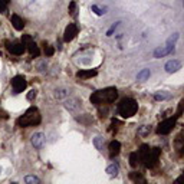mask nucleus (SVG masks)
<instances>
[{
  "mask_svg": "<svg viewBox=\"0 0 184 184\" xmlns=\"http://www.w3.org/2000/svg\"><path fill=\"white\" fill-rule=\"evenodd\" d=\"M36 95H37V91L36 89H32V91H29V94H28V101H33L35 98H36Z\"/></svg>",
  "mask_w": 184,
  "mask_h": 184,
  "instance_id": "nucleus-25",
  "label": "nucleus"
},
{
  "mask_svg": "<svg viewBox=\"0 0 184 184\" xmlns=\"http://www.w3.org/2000/svg\"><path fill=\"white\" fill-rule=\"evenodd\" d=\"M141 158H142V161H144V164H145V167L153 168L155 164L158 162V158H160V150H158V148H150Z\"/></svg>",
  "mask_w": 184,
  "mask_h": 184,
  "instance_id": "nucleus-4",
  "label": "nucleus"
},
{
  "mask_svg": "<svg viewBox=\"0 0 184 184\" xmlns=\"http://www.w3.org/2000/svg\"><path fill=\"white\" fill-rule=\"evenodd\" d=\"M107 173L110 174V176H118V173H119V168H118V165H115V164H111V165H108L107 167Z\"/></svg>",
  "mask_w": 184,
  "mask_h": 184,
  "instance_id": "nucleus-18",
  "label": "nucleus"
},
{
  "mask_svg": "<svg viewBox=\"0 0 184 184\" xmlns=\"http://www.w3.org/2000/svg\"><path fill=\"white\" fill-rule=\"evenodd\" d=\"M10 0H0V13H3L6 9H7V4Z\"/></svg>",
  "mask_w": 184,
  "mask_h": 184,
  "instance_id": "nucleus-24",
  "label": "nucleus"
},
{
  "mask_svg": "<svg viewBox=\"0 0 184 184\" xmlns=\"http://www.w3.org/2000/svg\"><path fill=\"white\" fill-rule=\"evenodd\" d=\"M76 35H78V28H76V25L69 23L66 26V29H65V33H63V40H65V42H71V40L75 39Z\"/></svg>",
  "mask_w": 184,
  "mask_h": 184,
  "instance_id": "nucleus-7",
  "label": "nucleus"
},
{
  "mask_svg": "<svg viewBox=\"0 0 184 184\" xmlns=\"http://www.w3.org/2000/svg\"><path fill=\"white\" fill-rule=\"evenodd\" d=\"M137 111H138V104L133 98H125L118 105V114L124 118H131L137 114Z\"/></svg>",
  "mask_w": 184,
  "mask_h": 184,
  "instance_id": "nucleus-3",
  "label": "nucleus"
},
{
  "mask_svg": "<svg viewBox=\"0 0 184 184\" xmlns=\"http://www.w3.org/2000/svg\"><path fill=\"white\" fill-rule=\"evenodd\" d=\"M65 107H66V110H69V111H76L81 107V104H79L78 99L72 98V99H68L66 102H65Z\"/></svg>",
  "mask_w": 184,
  "mask_h": 184,
  "instance_id": "nucleus-14",
  "label": "nucleus"
},
{
  "mask_svg": "<svg viewBox=\"0 0 184 184\" xmlns=\"http://www.w3.org/2000/svg\"><path fill=\"white\" fill-rule=\"evenodd\" d=\"M168 53H171V51L167 46H160V48H157L154 51V58H162V56H165Z\"/></svg>",
  "mask_w": 184,
  "mask_h": 184,
  "instance_id": "nucleus-15",
  "label": "nucleus"
},
{
  "mask_svg": "<svg viewBox=\"0 0 184 184\" xmlns=\"http://www.w3.org/2000/svg\"><path fill=\"white\" fill-rule=\"evenodd\" d=\"M40 121H42V118H40V114H39L37 108L32 107V108H29V110L25 112V115H22V117L17 119V125L19 127H32V125L40 124Z\"/></svg>",
  "mask_w": 184,
  "mask_h": 184,
  "instance_id": "nucleus-2",
  "label": "nucleus"
},
{
  "mask_svg": "<svg viewBox=\"0 0 184 184\" xmlns=\"http://www.w3.org/2000/svg\"><path fill=\"white\" fill-rule=\"evenodd\" d=\"M92 10H94V12H95V13H96L98 16H102L104 13H105V12H102L101 9H99L98 6H96V4H94V6H92Z\"/></svg>",
  "mask_w": 184,
  "mask_h": 184,
  "instance_id": "nucleus-28",
  "label": "nucleus"
},
{
  "mask_svg": "<svg viewBox=\"0 0 184 184\" xmlns=\"http://www.w3.org/2000/svg\"><path fill=\"white\" fill-rule=\"evenodd\" d=\"M10 22H12V25H13V28H15L16 30H22L23 26H25V23H23V20L20 19V16H17V15H12Z\"/></svg>",
  "mask_w": 184,
  "mask_h": 184,
  "instance_id": "nucleus-12",
  "label": "nucleus"
},
{
  "mask_svg": "<svg viewBox=\"0 0 184 184\" xmlns=\"http://www.w3.org/2000/svg\"><path fill=\"white\" fill-rule=\"evenodd\" d=\"M96 75V71L95 69H89V71H79L76 76L78 78H82V79H88V78H92Z\"/></svg>",
  "mask_w": 184,
  "mask_h": 184,
  "instance_id": "nucleus-16",
  "label": "nucleus"
},
{
  "mask_svg": "<svg viewBox=\"0 0 184 184\" xmlns=\"http://www.w3.org/2000/svg\"><path fill=\"white\" fill-rule=\"evenodd\" d=\"M180 68H181V62L177 60V59H173V60H168V62L165 63L164 69H165V72H168V74H174Z\"/></svg>",
  "mask_w": 184,
  "mask_h": 184,
  "instance_id": "nucleus-8",
  "label": "nucleus"
},
{
  "mask_svg": "<svg viewBox=\"0 0 184 184\" xmlns=\"http://www.w3.org/2000/svg\"><path fill=\"white\" fill-rule=\"evenodd\" d=\"M176 122H177V117L164 119V121H162V122H160V124H158V127H157V133L161 134V135L170 134L171 131H173V128L176 127Z\"/></svg>",
  "mask_w": 184,
  "mask_h": 184,
  "instance_id": "nucleus-5",
  "label": "nucleus"
},
{
  "mask_svg": "<svg viewBox=\"0 0 184 184\" xmlns=\"http://www.w3.org/2000/svg\"><path fill=\"white\" fill-rule=\"evenodd\" d=\"M25 48H28V51L30 52V55H32V56H39V53H40L39 48H37V45L35 43L33 40H30L29 43L25 45Z\"/></svg>",
  "mask_w": 184,
  "mask_h": 184,
  "instance_id": "nucleus-13",
  "label": "nucleus"
},
{
  "mask_svg": "<svg viewBox=\"0 0 184 184\" xmlns=\"http://www.w3.org/2000/svg\"><path fill=\"white\" fill-rule=\"evenodd\" d=\"M118 98V92L115 88H105L102 91H96L91 95V102L94 105H101V104H111Z\"/></svg>",
  "mask_w": 184,
  "mask_h": 184,
  "instance_id": "nucleus-1",
  "label": "nucleus"
},
{
  "mask_svg": "<svg viewBox=\"0 0 184 184\" xmlns=\"http://www.w3.org/2000/svg\"><path fill=\"white\" fill-rule=\"evenodd\" d=\"M66 95H68L66 89H56V91H55V96H56L58 99H60V98H65Z\"/></svg>",
  "mask_w": 184,
  "mask_h": 184,
  "instance_id": "nucleus-20",
  "label": "nucleus"
},
{
  "mask_svg": "<svg viewBox=\"0 0 184 184\" xmlns=\"http://www.w3.org/2000/svg\"><path fill=\"white\" fill-rule=\"evenodd\" d=\"M118 25H119V22H118V23H115V25H112V26H111V29L108 30V32H107V36H111V35H112V32L115 30V28H117Z\"/></svg>",
  "mask_w": 184,
  "mask_h": 184,
  "instance_id": "nucleus-29",
  "label": "nucleus"
},
{
  "mask_svg": "<svg viewBox=\"0 0 184 184\" xmlns=\"http://www.w3.org/2000/svg\"><path fill=\"white\" fill-rule=\"evenodd\" d=\"M154 98L157 99V101H162V99H167L168 98V95H165V94H160V92H157V94H154Z\"/></svg>",
  "mask_w": 184,
  "mask_h": 184,
  "instance_id": "nucleus-26",
  "label": "nucleus"
},
{
  "mask_svg": "<svg viewBox=\"0 0 184 184\" xmlns=\"http://www.w3.org/2000/svg\"><path fill=\"white\" fill-rule=\"evenodd\" d=\"M45 142V135L43 133H35L32 135V145L35 148H42Z\"/></svg>",
  "mask_w": 184,
  "mask_h": 184,
  "instance_id": "nucleus-10",
  "label": "nucleus"
},
{
  "mask_svg": "<svg viewBox=\"0 0 184 184\" xmlns=\"http://www.w3.org/2000/svg\"><path fill=\"white\" fill-rule=\"evenodd\" d=\"M150 75H151L150 69H142V71H140L138 75H137V81H145L147 78H150Z\"/></svg>",
  "mask_w": 184,
  "mask_h": 184,
  "instance_id": "nucleus-17",
  "label": "nucleus"
},
{
  "mask_svg": "<svg viewBox=\"0 0 184 184\" xmlns=\"http://www.w3.org/2000/svg\"><path fill=\"white\" fill-rule=\"evenodd\" d=\"M94 145H95L99 151H102V148H104L102 147V138H101V137H96L95 140H94Z\"/></svg>",
  "mask_w": 184,
  "mask_h": 184,
  "instance_id": "nucleus-22",
  "label": "nucleus"
},
{
  "mask_svg": "<svg viewBox=\"0 0 184 184\" xmlns=\"http://www.w3.org/2000/svg\"><path fill=\"white\" fill-rule=\"evenodd\" d=\"M148 133V127H145V125H144V127H142V130H141V131H140V133H138V134H141V135H144V134H147Z\"/></svg>",
  "mask_w": 184,
  "mask_h": 184,
  "instance_id": "nucleus-30",
  "label": "nucleus"
},
{
  "mask_svg": "<svg viewBox=\"0 0 184 184\" xmlns=\"http://www.w3.org/2000/svg\"><path fill=\"white\" fill-rule=\"evenodd\" d=\"M45 53H46V56H52V55L55 53V49H53L52 46H46V49H45Z\"/></svg>",
  "mask_w": 184,
  "mask_h": 184,
  "instance_id": "nucleus-27",
  "label": "nucleus"
},
{
  "mask_svg": "<svg viewBox=\"0 0 184 184\" xmlns=\"http://www.w3.org/2000/svg\"><path fill=\"white\" fill-rule=\"evenodd\" d=\"M25 183H32V184L39 183V178L36 176H26L25 177Z\"/></svg>",
  "mask_w": 184,
  "mask_h": 184,
  "instance_id": "nucleus-21",
  "label": "nucleus"
},
{
  "mask_svg": "<svg viewBox=\"0 0 184 184\" xmlns=\"http://www.w3.org/2000/svg\"><path fill=\"white\" fill-rule=\"evenodd\" d=\"M121 151V142L119 141H111L110 142V157H115Z\"/></svg>",
  "mask_w": 184,
  "mask_h": 184,
  "instance_id": "nucleus-11",
  "label": "nucleus"
},
{
  "mask_svg": "<svg viewBox=\"0 0 184 184\" xmlns=\"http://www.w3.org/2000/svg\"><path fill=\"white\" fill-rule=\"evenodd\" d=\"M7 49L10 53H13V55H22L23 52L26 51V48H25V45L23 43H7Z\"/></svg>",
  "mask_w": 184,
  "mask_h": 184,
  "instance_id": "nucleus-9",
  "label": "nucleus"
},
{
  "mask_svg": "<svg viewBox=\"0 0 184 184\" xmlns=\"http://www.w3.org/2000/svg\"><path fill=\"white\" fill-rule=\"evenodd\" d=\"M138 153H131L130 154V164H131V167H137V164H138Z\"/></svg>",
  "mask_w": 184,
  "mask_h": 184,
  "instance_id": "nucleus-19",
  "label": "nucleus"
},
{
  "mask_svg": "<svg viewBox=\"0 0 184 184\" xmlns=\"http://www.w3.org/2000/svg\"><path fill=\"white\" fill-rule=\"evenodd\" d=\"M68 10H69V15L71 16L76 15V3H75V1H71V4H69V9H68Z\"/></svg>",
  "mask_w": 184,
  "mask_h": 184,
  "instance_id": "nucleus-23",
  "label": "nucleus"
},
{
  "mask_svg": "<svg viewBox=\"0 0 184 184\" xmlns=\"http://www.w3.org/2000/svg\"><path fill=\"white\" fill-rule=\"evenodd\" d=\"M26 86H28V82L25 79V76H22V75H16L15 78L12 79V88H13L15 94L23 92L26 89Z\"/></svg>",
  "mask_w": 184,
  "mask_h": 184,
  "instance_id": "nucleus-6",
  "label": "nucleus"
}]
</instances>
